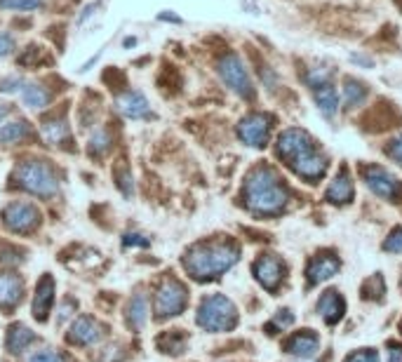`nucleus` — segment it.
<instances>
[{"label":"nucleus","instance_id":"1","mask_svg":"<svg viewBox=\"0 0 402 362\" xmlns=\"http://www.w3.org/2000/svg\"><path fill=\"white\" fill-rule=\"evenodd\" d=\"M240 249L231 240H209L198 242L184 254V268L193 280L207 283L217 280L238 264Z\"/></svg>","mask_w":402,"mask_h":362},{"label":"nucleus","instance_id":"2","mask_svg":"<svg viewBox=\"0 0 402 362\" xmlns=\"http://www.w3.org/2000/svg\"><path fill=\"white\" fill-rule=\"evenodd\" d=\"M243 198L247 210L252 214H257V217H273V214H280L285 210L289 193L280 176L270 167L261 165L257 169H252L250 176H247Z\"/></svg>","mask_w":402,"mask_h":362},{"label":"nucleus","instance_id":"3","mask_svg":"<svg viewBox=\"0 0 402 362\" xmlns=\"http://www.w3.org/2000/svg\"><path fill=\"white\" fill-rule=\"evenodd\" d=\"M195 322L205 332H229L238 324V308L224 294H209L200 301Z\"/></svg>","mask_w":402,"mask_h":362},{"label":"nucleus","instance_id":"4","mask_svg":"<svg viewBox=\"0 0 402 362\" xmlns=\"http://www.w3.org/2000/svg\"><path fill=\"white\" fill-rule=\"evenodd\" d=\"M17 183L21 188H26L31 196L38 198H52L59 191V179L57 172L47 165L45 160H26L17 167Z\"/></svg>","mask_w":402,"mask_h":362},{"label":"nucleus","instance_id":"5","mask_svg":"<svg viewBox=\"0 0 402 362\" xmlns=\"http://www.w3.org/2000/svg\"><path fill=\"white\" fill-rule=\"evenodd\" d=\"M188 306V290L177 278H163L153 292V310L158 320L181 315Z\"/></svg>","mask_w":402,"mask_h":362},{"label":"nucleus","instance_id":"6","mask_svg":"<svg viewBox=\"0 0 402 362\" xmlns=\"http://www.w3.org/2000/svg\"><path fill=\"white\" fill-rule=\"evenodd\" d=\"M217 71H219V76H222L224 85L229 87L231 92H236L238 97H243V99H252L254 87H252L250 73H247L243 59H240L238 55H233V52L224 55L222 59H219Z\"/></svg>","mask_w":402,"mask_h":362},{"label":"nucleus","instance_id":"7","mask_svg":"<svg viewBox=\"0 0 402 362\" xmlns=\"http://www.w3.org/2000/svg\"><path fill=\"white\" fill-rule=\"evenodd\" d=\"M313 151H316V146H313V137L302 128L285 130L282 135L277 137V142H275L277 158H280L287 167H292L294 162L302 160L304 155H309Z\"/></svg>","mask_w":402,"mask_h":362},{"label":"nucleus","instance_id":"8","mask_svg":"<svg viewBox=\"0 0 402 362\" xmlns=\"http://www.w3.org/2000/svg\"><path fill=\"white\" fill-rule=\"evenodd\" d=\"M3 224L7 231H12L17 235L33 233L35 228L40 226V212L33 203L14 200L3 210Z\"/></svg>","mask_w":402,"mask_h":362},{"label":"nucleus","instance_id":"9","mask_svg":"<svg viewBox=\"0 0 402 362\" xmlns=\"http://www.w3.org/2000/svg\"><path fill=\"white\" fill-rule=\"evenodd\" d=\"M362 172V179L364 183L369 186V191L384 200H391V203H398L400 196H402V183L393 176L386 167H379V165H367L360 169Z\"/></svg>","mask_w":402,"mask_h":362},{"label":"nucleus","instance_id":"10","mask_svg":"<svg viewBox=\"0 0 402 362\" xmlns=\"http://www.w3.org/2000/svg\"><path fill=\"white\" fill-rule=\"evenodd\" d=\"M270 128H273V118L268 113H250L240 120L238 137H240V142L252 146V149H264L268 144Z\"/></svg>","mask_w":402,"mask_h":362},{"label":"nucleus","instance_id":"11","mask_svg":"<svg viewBox=\"0 0 402 362\" xmlns=\"http://www.w3.org/2000/svg\"><path fill=\"white\" fill-rule=\"evenodd\" d=\"M67 339L71 346H78V349H92L104 339V324H99V320H94L92 315H80L73 320Z\"/></svg>","mask_w":402,"mask_h":362},{"label":"nucleus","instance_id":"12","mask_svg":"<svg viewBox=\"0 0 402 362\" xmlns=\"http://www.w3.org/2000/svg\"><path fill=\"white\" fill-rule=\"evenodd\" d=\"M252 273H254V278L259 280L261 287H266L268 292H275L277 287H280L282 280H285V273H287V268H285V261L280 256L261 254L257 261H254Z\"/></svg>","mask_w":402,"mask_h":362},{"label":"nucleus","instance_id":"13","mask_svg":"<svg viewBox=\"0 0 402 362\" xmlns=\"http://www.w3.org/2000/svg\"><path fill=\"white\" fill-rule=\"evenodd\" d=\"M320 351V336L313 329H302L297 334H292L285 344V353L294 356L299 360H311L316 358Z\"/></svg>","mask_w":402,"mask_h":362},{"label":"nucleus","instance_id":"14","mask_svg":"<svg viewBox=\"0 0 402 362\" xmlns=\"http://www.w3.org/2000/svg\"><path fill=\"white\" fill-rule=\"evenodd\" d=\"M54 292H57V285H54V278L45 273L38 285H35V297H33V317L38 322H45L50 310H52L54 304Z\"/></svg>","mask_w":402,"mask_h":362},{"label":"nucleus","instance_id":"15","mask_svg":"<svg viewBox=\"0 0 402 362\" xmlns=\"http://www.w3.org/2000/svg\"><path fill=\"white\" fill-rule=\"evenodd\" d=\"M327 167H330V162H327L325 155H320L318 151H313L309 155H304V158L299 160V162H294V165H292L289 169L299 176V179H304V181H309V183H316V181H320L327 174Z\"/></svg>","mask_w":402,"mask_h":362},{"label":"nucleus","instance_id":"16","mask_svg":"<svg viewBox=\"0 0 402 362\" xmlns=\"http://www.w3.org/2000/svg\"><path fill=\"white\" fill-rule=\"evenodd\" d=\"M339 268H341V261L334 254H318L309 264V268H306V285L316 287L320 283H325V280L334 278L336 273H339Z\"/></svg>","mask_w":402,"mask_h":362},{"label":"nucleus","instance_id":"17","mask_svg":"<svg viewBox=\"0 0 402 362\" xmlns=\"http://www.w3.org/2000/svg\"><path fill=\"white\" fill-rule=\"evenodd\" d=\"M118 111L127 118V120H142V118H149L151 106L142 92L130 90L122 94V97H118Z\"/></svg>","mask_w":402,"mask_h":362},{"label":"nucleus","instance_id":"18","mask_svg":"<svg viewBox=\"0 0 402 362\" xmlns=\"http://www.w3.org/2000/svg\"><path fill=\"white\" fill-rule=\"evenodd\" d=\"M318 313L327 324H336L346 313V301L336 290H330L318 299Z\"/></svg>","mask_w":402,"mask_h":362},{"label":"nucleus","instance_id":"19","mask_svg":"<svg viewBox=\"0 0 402 362\" xmlns=\"http://www.w3.org/2000/svg\"><path fill=\"white\" fill-rule=\"evenodd\" d=\"M21 294H24L21 278L14 273H0V308L12 310L21 301Z\"/></svg>","mask_w":402,"mask_h":362},{"label":"nucleus","instance_id":"20","mask_svg":"<svg viewBox=\"0 0 402 362\" xmlns=\"http://www.w3.org/2000/svg\"><path fill=\"white\" fill-rule=\"evenodd\" d=\"M325 198H327V203H332V205L350 203V198H353V181H350V174L346 167H341L339 174L332 179L330 188L325 191Z\"/></svg>","mask_w":402,"mask_h":362},{"label":"nucleus","instance_id":"21","mask_svg":"<svg viewBox=\"0 0 402 362\" xmlns=\"http://www.w3.org/2000/svg\"><path fill=\"white\" fill-rule=\"evenodd\" d=\"M31 344H35V334L26 327V324L17 322V324H12V327L7 329V336H5L7 353H12V356H19V353H24Z\"/></svg>","mask_w":402,"mask_h":362},{"label":"nucleus","instance_id":"22","mask_svg":"<svg viewBox=\"0 0 402 362\" xmlns=\"http://www.w3.org/2000/svg\"><path fill=\"white\" fill-rule=\"evenodd\" d=\"M313 99H316L320 113H323L327 120H332L336 115V111H339V94H336L334 87L330 83L313 87Z\"/></svg>","mask_w":402,"mask_h":362},{"label":"nucleus","instance_id":"23","mask_svg":"<svg viewBox=\"0 0 402 362\" xmlns=\"http://www.w3.org/2000/svg\"><path fill=\"white\" fill-rule=\"evenodd\" d=\"M125 317H127V327L132 332L144 329L146 320H149V299H146V294H134V297L130 299Z\"/></svg>","mask_w":402,"mask_h":362},{"label":"nucleus","instance_id":"24","mask_svg":"<svg viewBox=\"0 0 402 362\" xmlns=\"http://www.w3.org/2000/svg\"><path fill=\"white\" fill-rule=\"evenodd\" d=\"M42 137L47 139V144L52 146H62L64 142H69L71 139V130L64 118H50V120L42 123Z\"/></svg>","mask_w":402,"mask_h":362},{"label":"nucleus","instance_id":"25","mask_svg":"<svg viewBox=\"0 0 402 362\" xmlns=\"http://www.w3.org/2000/svg\"><path fill=\"white\" fill-rule=\"evenodd\" d=\"M50 99H52L50 97V92L38 83H26L24 87H21V101H24L26 108L40 111V108L47 106Z\"/></svg>","mask_w":402,"mask_h":362},{"label":"nucleus","instance_id":"26","mask_svg":"<svg viewBox=\"0 0 402 362\" xmlns=\"http://www.w3.org/2000/svg\"><path fill=\"white\" fill-rule=\"evenodd\" d=\"M28 137H31V125L26 120H12L0 128V144H5V146L19 144Z\"/></svg>","mask_w":402,"mask_h":362},{"label":"nucleus","instance_id":"27","mask_svg":"<svg viewBox=\"0 0 402 362\" xmlns=\"http://www.w3.org/2000/svg\"><path fill=\"white\" fill-rule=\"evenodd\" d=\"M364 99H367V87L360 80L355 78L343 80V103H346V108H357Z\"/></svg>","mask_w":402,"mask_h":362},{"label":"nucleus","instance_id":"28","mask_svg":"<svg viewBox=\"0 0 402 362\" xmlns=\"http://www.w3.org/2000/svg\"><path fill=\"white\" fill-rule=\"evenodd\" d=\"M158 349L163 353H174V356H179V353H184V349H186V336L181 334V329H172V332H167V334L158 336Z\"/></svg>","mask_w":402,"mask_h":362},{"label":"nucleus","instance_id":"29","mask_svg":"<svg viewBox=\"0 0 402 362\" xmlns=\"http://www.w3.org/2000/svg\"><path fill=\"white\" fill-rule=\"evenodd\" d=\"M45 5V0H0V10L10 12H33L40 10Z\"/></svg>","mask_w":402,"mask_h":362},{"label":"nucleus","instance_id":"30","mask_svg":"<svg viewBox=\"0 0 402 362\" xmlns=\"http://www.w3.org/2000/svg\"><path fill=\"white\" fill-rule=\"evenodd\" d=\"M108 149H111V135L108 130H97L90 139V155H104Z\"/></svg>","mask_w":402,"mask_h":362},{"label":"nucleus","instance_id":"31","mask_svg":"<svg viewBox=\"0 0 402 362\" xmlns=\"http://www.w3.org/2000/svg\"><path fill=\"white\" fill-rule=\"evenodd\" d=\"M362 292H364V299H381L384 294H386V285H384V278L377 276L372 278V280H367V283H364V287H362Z\"/></svg>","mask_w":402,"mask_h":362},{"label":"nucleus","instance_id":"32","mask_svg":"<svg viewBox=\"0 0 402 362\" xmlns=\"http://www.w3.org/2000/svg\"><path fill=\"white\" fill-rule=\"evenodd\" d=\"M384 249L393 254H402V226H396L389 233V238L384 240Z\"/></svg>","mask_w":402,"mask_h":362},{"label":"nucleus","instance_id":"33","mask_svg":"<svg viewBox=\"0 0 402 362\" xmlns=\"http://www.w3.org/2000/svg\"><path fill=\"white\" fill-rule=\"evenodd\" d=\"M26 362H67V358L52 349H42V351L31 353V356L26 358Z\"/></svg>","mask_w":402,"mask_h":362},{"label":"nucleus","instance_id":"34","mask_svg":"<svg viewBox=\"0 0 402 362\" xmlns=\"http://www.w3.org/2000/svg\"><path fill=\"white\" fill-rule=\"evenodd\" d=\"M343 362H379V353L374 349H357L343 358Z\"/></svg>","mask_w":402,"mask_h":362},{"label":"nucleus","instance_id":"35","mask_svg":"<svg viewBox=\"0 0 402 362\" xmlns=\"http://www.w3.org/2000/svg\"><path fill=\"white\" fill-rule=\"evenodd\" d=\"M76 308H78L76 301H73V299H64L62 306L57 308V313H59V315H57V324H64V322L69 320V317L76 315Z\"/></svg>","mask_w":402,"mask_h":362},{"label":"nucleus","instance_id":"36","mask_svg":"<svg viewBox=\"0 0 402 362\" xmlns=\"http://www.w3.org/2000/svg\"><path fill=\"white\" fill-rule=\"evenodd\" d=\"M122 245L125 247H149L151 238H146L144 233H127V235H122Z\"/></svg>","mask_w":402,"mask_h":362},{"label":"nucleus","instance_id":"37","mask_svg":"<svg viewBox=\"0 0 402 362\" xmlns=\"http://www.w3.org/2000/svg\"><path fill=\"white\" fill-rule=\"evenodd\" d=\"M14 50H17V43H14L12 33H0V59L10 57Z\"/></svg>","mask_w":402,"mask_h":362},{"label":"nucleus","instance_id":"38","mask_svg":"<svg viewBox=\"0 0 402 362\" xmlns=\"http://www.w3.org/2000/svg\"><path fill=\"white\" fill-rule=\"evenodd\" d=\"M21 87H24V80L17 76L0 80V92H21Z\"/></svg>","mask_w":402,"mask_h":362},{"label":"nucleus","instance_id":"39","mask_svg":"<svg viewBox=\"0 0 402 362\" xmlns=\"http://www.w3.org/2000/svg\"><path fill=\"white\" fill-rule=\"evenodd\" d=\"M386 153H389L391 160H396L398 165L402 167V135L393 139V142L389 144V149H386Z\"/></svg>","mask_w":402,"mask_h":362},{"label":"nucleus","instance_id":"40","mask_svg":"<svg viewBox=\"0 0 402 362\" xmlns=\"http://www.w3.org/2000/svg\"><path fill=\"white\" fill-rule=\"evenodd\" d=\"M275 322L280 324V327H292L294 324V313L287 308H282V310H277L275 313Z\"/></svg>","mask_w":402,"mask_h":362},{"label":"nucleus","instance_id":"41","mask_svg":"<svg viewBox=\"0 0 402 362\" xmlns=\"http://www.w3.org/2000/svg\"><path fill=\"white\" fill-rule=\"evenodd\" d=\"M389 362H402V346L398 344H389Z\"/></svg>","mask_w":402,"mask_h":362},{"label":"nucleus","instance_id":"42","mask_svg":"<svg viewBox=\"0 0 402 362\" xmlns=\"http://www.w3.org/2000/svg\"><path fill=\"white\" fill-rule=\"evenodd\" d=\"M400 287H402V283H400Z\"/></svg>","mask_w":402,"mask_h":362},{"label":"nucleus","instance_id":"43","mask_svg":"<svg viewBox=\"0 0 402 362\" xmlns=\"http://www.w3.org/2000/svg\"><path fill=\"white\" fill-rule=\"evenodd\" d=\"M309 362H311V360H309Z\"/></svg>","mask_w":402,"mask_h":362}]
</instances>
